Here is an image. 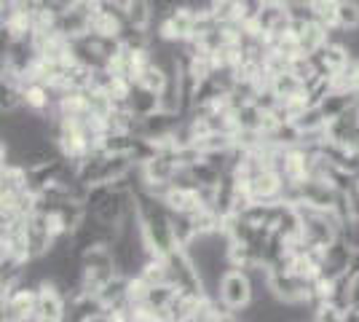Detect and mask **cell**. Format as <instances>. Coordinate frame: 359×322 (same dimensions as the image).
Returning <instances> with one entry per match:
<instances>
[{"label": "cell", "instance_id": "obj_3", "mask_svg": "<svg viewBox=\"0 0 359 322\" xmlns=\"http://www.w3.org/2000/svg\"><path fill=\"white\" fill-rule=\"evenodd\" d=\"M126 107L135 113L137 119H145L150 113H156L158 107H161V100H158V92H153L148 86H142V83H132V92L126 97Z\"/></svg>", "mask_w": 359, "mask_h": 322}, {"label": "cell", "instance_id": "obj_1", "mask_svg": "<svg viewBox=\"0 0 359 322\" xmlns=\"http://www.w3.org/2000/svg\"><path fill=\"white\" fill-rule=\"evenodd\" d=\"M252 295H255V288H252V279L250 274L244 271V269H228L223 276V282H220V301H223V307L233 314V317H239V311L252 304Z\"/></svg>", "mask_w": 359, "mask_h": 322}, {"label": "cell", "instance_id": "obj_2", "mask_svg": "<svg viewBox=\"0 0 359 322\" xmlns=\"http://www.w3.org/2000/svg\"><path fill=\"white\" fill-rule=\"evenodd\" d=\"M67 295L57 288V282H43L38 288V307H35V320L38 322H57L65 320L67 314Z\"/></svg>", "mask_w": 359, "mask_h": 322}]
</instances>
